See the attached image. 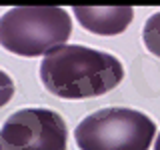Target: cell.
<instances>
[{
    "mask_svg": "<svg viewBox=\"0 0 160 150\" xmlns=\"http://www.w3.org/2000/svg\"><path fill=\"white\" fill-rule=\"evenodd\" d=\"M154 150H160V132H158V136H156V142H154Z\"/></svg>",
    "mask_w": 160,
    "mask_h": 150,
    "instance_id": "cell-8",
    "label": "cell"
},
{
    "mask_svg": "<svg viewBox=\"0 0 160 150\" xmlns=\"http://www.w3.org/2000/svg\"><path fill=\"white\" fill-rule=\"evenodd\" d=\"M72 20L58 6H18L0 16V44L8 52L34 58L62 46L70 38Z\"/></svg>",
    "mask_w": 160,
    "mask_h": 150,
    "instance_id": "cell-2",
    "label": "cell"
},
{
    "mask_svg": "<svg viewBox=\"0 0 160 150\" xmlns=\"http://www.w3.org/2000/svg\"><path fill=\"white\" fill-rule=\"evenodd\" d=\"M142 42L150 54L160 58V12L150 16L142 28Z\"/></svg>",
    "mask_w": 160,
    "mask_h": 150,
    "instance_id": "cell-6",
    "label": "cell"
},
{
    "mask_svg": "<svg viewBox=\"0 0 160 150\" xmlns=\"http://www.w3.org/2000/svg\"><path fill=\"white\" fill-rule=\"evenodd\" d=\"M122 78L124 66L114 54L82 44H62L52 48L40 64L44 88L66 100L102 96L116 88Z\"/></svg>",
    "mask_w": 160,
    "mask_h": 150,
    "instance_id": "cell-1",
    "label": "cell"
},
{
    "mask_svg": "<svg viewBox=\"0 0 160 150\" xmlns=\"http://www.w3.org/2000/svg\"><path fill=\"white\" fill-rule=\"evenodd\" d=\"M14 96V80L4 70H0V108L6 106Z\"/></svg>",
    "mask_w": 160,
    "mask_h": 150,
    "instance_id": "cell-7",
    "label": "cell"
},
{
    "mask_svg": "<svg viewBox=\"0 0 160 150\" xmlns=\"http://www.w3.org/2000/svg\"><path fill=\"white\" fill-rule=\"evenodd\" d=\"M154 132L156 126L144 112L110 106L80 120L74 140L80 150H150Z\"/></svg>",
    "mask_w": 160,
    "mask_h": 150,
    "instance_id": "cell-3",
    "label": "cell"
},
{
    "mask_svg": "<svg viewBox=\"0 0 160 150\" xmlns=\"http://www.w3.org/2000/svg\"><path fill=\"white\" fill-rule=\"evenodd\" d=\"M74 16L80 22V26L90 32L100 36H116V34H122L132 22L134 10L130 6H76Z\"/></svg>",
    "mask_w": 160,
    "mask_h": 150,
    "instance_id": "cell-5",
    "label": "cell"
},
{
    "mask_svg": "<svg viewBox=\"0 0 160 150\" xmlns=\"http://www.w3.org/2000/svg\"><path fill=\"white\" fill-rule=\"evenodd\" d=\"M68 128L50 108H20L0 126V150H66Z\"/></svg>",
    "mask_w": 160,
    "mask_h": 150,
    "instance_id": "cell-4",
    "label": "cell"
}]
</instances>
